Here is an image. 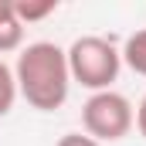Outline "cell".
Instances as JSON below:
<instances>
[{"label": "cell", "instance_id": "cell-9", "mask_svg": "<svg viewBox=\"0 0 146 146\" xmlns=\"http://www.w3.org/2000/svg\"><path fill=\"white\" fill-rule=\"evenodd\" d=\"M136 129H139V136L146 139V95H143V102H139V109H136Z\"/></svg>", "mask_w": 146, "mask_h": 146}, {"label": "cell", "instance_id": "cell-5", "mask_svg": "<svg viewBox=\"0 0 146 146\" xmlns=\"http://www.w3.org/2000/svg\"><path fill=\"white\" fill-rule=\"evenodd\" d=\"M119 54H122V61H126L136 75H143V78H146V27L126 37V44H122Z\"/></svg>", "mask_w": 146, "mask_h": 146}, {"label": "cell", "instance_id": "cell-3", "mask_svg": "<svg viewBox=\"0 0 146 146\" xmlns=\"http://www.w3.org/2000/svg\"><path fill=\"white\" fill-rule=\"evenodd\" d=\"M82 126H85V136H92L95 143H115V139H126L129 129L136 126V112L133 102L119 92H95L88 95V102L82 106Z\"/></svg>", "mask_w": 146, "mask_h": 146}, {"label": "cell", "instance_id": "cell-2", "mask_svg": "<svg viewBox=\"0 0 146 146\" xmlns=\"http://www.w3.org/2000/svg\"><path fill=\"white\" fill-rule=\"evenodd\" d=\"M65 54H68L72 82H78L82 88H88L92 95L95 92H109L112 82L119 78V68H122L119 48L112 41H106V37H95V34L78 37Z\"/></svg>", "mask_w": 146, "mask_h": 146}, {"label": "cell", "instance_id": "cell-7", "mask_svg": "<svg viewBox=\"0 0 146 146\" xmlns=\"http://www.w3.org/2000/svg\"><path fill=\"white\" fill-rule=\"evenodd\" d=\"M14 102H17V82H14V68L0 61V115H7V112L14 109Z\"/></svg>", "mask_w": 146, "mask_h": 146}, {"label": "cell", "instance_id": "cell-1", "mask_svg": "<svg viewBox=\"0 0 146 146\" xmlns=\"http://www.w3.org/2000/svg\"><path fill=\"white\" fill-rule=\"evenodd\" d=\"M17 95L37 112H54L65 106L72 72H68V54L54 41H34L21 48L17 65H14Z\"/></svg>", "mask_w": 146, "mask_h": 146}, {"label": "cell", "instance_id": "cell-6", "mask_svg": "<svg viewBox=\"0 0 146 146\" xmlns=\"http://www.w3.org/2000/svg\"><path fill=\"white\" fill-rule=\"evenodd\" d=\"M58 10V0H17L14 3V17L21 21V24H34V21H44V17H51Z\"/></svg>", "mask_w": 146, "mask_h": 146}, {"label": "cell", "instance_id": "cell-8", "mask_svg": "<svg viewBox=\"0 0 146 146\" xmlns=\"http://www.w3.org/2000/svg\"><path fill=\"white\" fill-rule=\"evenodd\" d=\"M58 146H102V143H95V139L85 136V133H68V136L58 139Z\"/></svg>", "mask_w": 146, "mask_h": 146}, {"label": "cell", "instance_id": "cell-4", "mask_svg": "<svg viewBox=\"0 0 146 146\" xmlns=\"http://www.w3.org/2000/svg\"><path fill=\"white\" fill-rule=\"evenodd\" d=\"M24 44V24L14 17V3L0 0V54L17 51Z\"/></svg>", "mask_w": 146, "mask_h": 146}]
</instances>
